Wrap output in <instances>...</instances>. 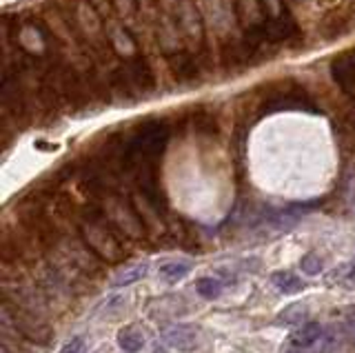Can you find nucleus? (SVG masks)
Wrapping results in <instances>:
<instances>
[{
    "instance_id": "0eeeda50",
    "label": "nucleus",
    "mask_w": 355,
    "mask_h": 353,
    "mask_svg": "<svg viewBox=\"0 0 355 353\" xmlns=\"http://www.w3.org/2000/svg\"><path fill=\"white\" fill-rule=\"evenodd\" d=\"M265 32V38L267 42H286L295 38L300 29H297V25L291 21V16L289 14H282V16H267V21L260 23Z\"/></svg>"
},
{
    "instance_id": "393cba45",
    "label": "nucleus",
    "mask_w": 355,
    "mask_h": 353,
    "mask_svg": "<svg viewBox=\"0 0 355 353\" xmlns=\"http://www.w3.org/2000/svg\"><path fill=\"white\" fill-rule=\"evenodd\" d=\"M111 5H114L123 16H129L136 9V0H111Z\"/></svg>"
},
{
    "instance_id": "7ed1b4c3",
    "label": "nucleus",
    "mask_w": 355,
    "mask_h": 353,
    "mask_svg": "<svg viewBox=\"0 0 355 353\" xmlns=\"http://www.w3.org/2000/svg\"><path fill=\"white\" fill-rule=\"evenodd\" d=\"M105 213L109 222L114 227H118L120 231H123L125 236L129 238H143L145 236V222L143 218H140V213L136 211V207H132V204H127L123 198L114 196V193H109V196L105 198Z\"/></svg>"
},
{
    "instance_id": "20e7f679",
    "label": "nucleus",
    "mask_w": 355,
    "mask_h": 353,
    "mask_svg": "<svg viewBox=\"0 0 355 353\" xmlns=\"http://www.w3.org/2000/svg\"><path fill=\"white\" fill-rule=\"evenodd\" d=\"M76 16H78V27L80 32L85 34V38L91 42V47H111L107 36H102V21H100V12L93 9L87 0H80L76 7Z\"/></svg>"
},
{
    "instance_id": "ddd939ff",
    "label": "nucleus",
    "mask_w": 355,
    "mask_h": 353,
    "mask_svg": "<svg viewBox=\"0 0 355 353\" xmlns=\"http://www.w3.org/2000/svg\"><path fill=\"white\" fill-rule=\"evenodd\" d=\"M322 324L320 322H302L297 324V329L291 333V342L293 347L300 349H311L315 345V340L322 336Z\"/></svg>"
},
{
    "instance_id": "c85d7f7f",
    "label": "nucleus",
    "mask_w": 355,
    "mask_h": 353,
    "mask_svg": "<svg viewBox=\"0 0 355 353\" xmlns=\"http://www.w3.org/2000/svg\"><path fill=\"white\" fill-rule=\"evenodd\" d=\"M351 120H353V125H355V114H353V116H351Z\"/></svg>"
},
{
    "instance_id": "5701e85b",
    "label": "nucleus",
    "mask_w": 355,
    "mask_h": 353,
    "mask_svg": "<svg viewBox=\"0 0 355 353\" xmlns=\"http://www.w3.org/2000/svg\"><path fill=\"white\" fill-rule=\"evenodd\" d=\"M262 9L267 12V16H282V0H258Z\"/></svg>"
},
{
    "instance_id": "b1692460",
    "label": "nucleus",
    "mask_w": 355,
    "mask_h": 353,
    "mask_svg": "<svg viewBox=\"0 0 355 353\" xmlns=\"http://www.w3.org/2000/svg\"><path fill=\"white\" fill-rule=\"evenodd\" d=\"M353 273H355V267L351 263H347V265H340L338 269H333L331 278L333 280H342V278H351Z\"/></svg>"
},
{
    "instance_id": "9d476101",
    "label": "nucleus",
    "mask_w": 355,
    "mask_h": 353,
    "mask_svg": "<svg viewBox=\"0 0 355 353\" xmlns=\"http://www.w3.org/2000/svg\"><path fill=\"white\" fill-rule=\"evenodd\" d=\"M169 64H171V73H173V78L175 80H180V82H191L198 78V62H195V58L189 53V51H175L169 56Z\"/></svg>"
},
{
    "instance_id": "aec40b11",
    "label": "nucleus",
    "mask_w": 355,
    "mask_h": 353,
    "mask_svg": "<svg viewBox=\"0 0 355 353\" xmlns=\"http://www.w3.org/2000/svg\"><path fill=\"white\" fill-rule=\"evenodd\" d=\"M147 276V265H134V267H127L123 273H120L116 278V284L118 287H129V284H134L138 280H143V278Z\"/></svg>"
},
{
    "instance_id": "2eb2a0df",
    "label": "nucleus",
    "mask_w": 355,
    "mask_h": 353,
    "mask_svg": "<svg viewBox=\"0 0 355 353\" xmlns=\"http://www.w3.org/2000/svg\"><path fill=\"white\" fill-rule=\"evenodd\" d=\"M271 282H273L276 289L282 291V293H297V291L304 289V282L300 280V278H295L289 271H276L273 276H271Z\"/></svg>"
},
{
    "instance_id": "1a4fd4ad",
    "label": "nucleus",
    "mask_w": 355,
    "mask_h": 353,
    "mask_svg": "<svg viewBox=\"0 0 355 353\" xmlns=\"http://www.w3.org/2000/svg\"><path fill=\"white\" fill-rule=\"evenodd\" d=\"M134 207L140 213V218H143L147 231H151V234H158V236L164 234V222H162L160 216H158V207L145 196L143 191L134 196Z\"/></svg>"
},
{
    "instance_id": "6ab92c4d",
    "label": "nucleus",
    "mask_w": 355,
    "mask_h": 353,
    "mask_svg": "<svg viewBox=\"0 0 355 353\" xmlns=\"http://www.w3.org/2000/svg\"><path fill=\"white\" fill-rule=\"evenodd\" d=\"M306 315H309V309H306L304 304H291L278 315V322L280 324H300L302 320H306Z\"/></svg>"
},
{
    "instance_id": "f8f14e48",
    "label": "nucleus",
    "mask_w": 355,
    "mask_h": 353,
    "mask_svg": "<svg viewBox=\"0 0 355 353\" xmlns=\"http://www.w3.org/2000/svg\"><path fill=\"white\" fill-rule=\"evenodd\" d=\"M164 342L173 349L180 351H189L195 347V331L191 327H184V324H175V327H169L164 331Z\"/></svg>"
},
{
    "instance_id": "f03ea898",
    "label": "nucleus",
    "mask_w": 355,
    "mask_h": 353,
    "mask_svg": "<svg viewBox=\"0 0 355 353\" xmlns=\"http://www.w3.org/2000/svg\"><path fill=\"white\" fill-rule=\"evenodd\" d=\"M3 324H14V329L18 333H23L25 338H29L38 345H47L51 338H53V331L47 327V324L40 320L38 313L34 311H27L23 306H9V302H3Z\"/></svg>"
},
{
    "instance_id": "6e6552de",
    "label": "nucleus",
    "mask_w": 355,
    "mask_h": 353,
    "mask_svg": "<svg viewBox=\"0 0 355 353\" xmlns=\"http://www.w3.org/2000/svg\"><path fill=\"white\" fill-rule=\"evenodd\" d=\"M127 73H129V78H132L138 94H149V91H154V87H156L154 69L143 56H134L132 62L127 64Z\"/></svg>"
},
{
    "instance_id": "4be33fe9",
    "label": "nucleus",
    "mask_w": 355,
    "mask_h": 353,
    "mask_svg": "<svg viewBox=\"0 0 355 353\" xmlns=\"http://www.w3.org/2000/svg\"><path fill=\"white\" fill-rule=\"evenodd\" d=\"M300 269L306 276H317V273L322 271V258L317 256V254H306L300 260Z\"/></svg>"
},
{
    "instance_id": "a211bd4d",
    "label": "nucleus",
    "mask_w": 355,
    "mask_h": 353,
    "mask_svg": "<svg viewBox=\"0 0 355 353\" xmlns=\"http://www.w3.org/2000/svg\"><path fill=\"white\" fill-rule=\"evenodd\" d=\"M191 271V265L189 263H180V260H173V263H164L160 267V273L164 280L175 282V280H182V278Z\"/></svg>"
},
{
    "instance_id": "f3484780",
    "label": "nucleus",
    "mask_w": 355,
    "mask_h": 353,
    "mask_svg": "<svg viewBox=\"0 0 355 353\" xmlns=\"http://www.w3.org/2000/svg\"><path fill=\"white\" fill-rule=\"evenodd\" d=\"M338 347H340V333L335 329H324L322 336L311 347V353H335Z\"/></svg>"
},
{
    "instance_id": "39448f33",
    "label": "nucleus",
    "mask_w": 355,
    "mask_h": 353,
    "mask_svg": "<svg viewBox=\"0 0 355 353\" xmlns=\"http://www.w3.org/2000/svg\"><path fill=\"white\" fill-rule=\"evenodd\" d=\"M175 23H178V27H180V34L184 36V40H189L193 47H200V45L204 42L202 18L198 14V9L193 7V3L182 0L180 7H178Z\"/></svg>"
},
{
    "instance_id": "a878e982",
    "label": "nucleus",
    "mask_w": 355,
    "mask_h": 353,
    "mask_svg": "<svg viewBox=\"0 0 355 353\" xmlns=\"http://www.w3.org/2000/svg\"><path fill=\"white\" fill-rule=\"evenodd\" d=\"M82 347H85V340H82V338L78 336V338H71V340L67 342V345L62 347L60 353H80Z\"/></svg>"
},
{
    "instance_id": "412c9836",
    "label": "nucleus",
    "mask_w": 355,
    "mask_h": 353,
    "mask_svg": "<svg viewBox=\"0 0 355 353\" xmlns=\"http://www.w3.org/2000/svg\"><path fill=\"white\" fill-rule=\"evenodd\" d=\"M195 289L202 295V298L207 300H216L220 291H222V284L216 280V278H200L198 282H195Z\"/></svg>"
},
{
    "instance_id": "cd10ccee",
    "label": "nucleus",
    "mask_w": 355,
    "mask_h": 353,
    "mask_svg": "<svg viewBox=\"0 0 355 353\" xmlns=\"http://www.w3.org/2000/svg\"><path fill=\"white\" fill-rule=\"evenodd\" d=\"M286 353H309V351H304V349H300V347H293V349H289Z\"/></svg>"
},
{
    "instance_id": "9b49d317",
    "label": "nucleus",
    "mask_w": 355,
    "mask_h": 353,
    "mask_svg": "<svg viewBox=\"0 0 355 353\" xmlns=\"http://www.w3.org/2000/svg\"><path fill=\"white\" fill-rule=\"evenodd\" d=\"M107 38H109V45L114 47L116 53H120V56H134L136 53V40L120 23L107 25Z\"/></svg>"
},
{
    "instance_id": "423d86ee",
    "label": "nucleus",
    "mask_w": 355,
    "mask_h": 353,
    "mask_svg": "<svg viewBox=\"0 0 355 353\" xmlns=\"http://www.w3.org/2000/svg\"><path fill=\"white\" fill-rule=\"evenodd\" d=\"M331 76L344 94L355 96V49L335 56L331 60Z\"/></svg>"
},
{
    "instance_id": "dca6fc26",
    "label": "nucleus",
    "mask_w": 355,
    "mask_h": 353,
    "mask_svg": "<svg viewBox=\"0 0 355 353\" xmlns=\"http://www.w3.org/2000/svg\"><path fill=\"white\" fill-rule=\"evenodd\" d=\"M118 345L127 353H138L145 347V338H143V333H138L136 329L129 327V329H123L118 333Z\"/></svg>"
},
{
    "instance_id": "f257e3e1",
    "label": "nucleus",
    "mask_w": 355,
    "mask_h": 353,
    "mask_svg": "<svg viewBox=\"0 0 355 353\" xmlns=\"http://www.w3.org/2000/svg\"><path fill=\"white\" fill-rule=\"evenodd\" d=\"M82 240L91 247V252L96 254L105 263H120L125 256L123 245L118 243V238L114 236V231L109 229L107 220L102 218V213H89L80 225Z\"/></svg>"
},
{
    "instance_id": "4468645a",
    "label": "nucleus",
    "mask_w": 355,
    "mask_h": 353,
    "mask_svg": "<svg viewBox=\"0 0 355 353\" xmlns=\"http://www.w3.org/2000/svg\"><path fill=\"white\" fill-rule=\"evenodd\" d=\"M347 21H349V16L344 14V9H340V12H335L331 14L326 21L322 23V36L326 40H335V38H340V36L347 32Z\"/></svg>"
},
{
    "instance_id": "bb28decb",
    "label": "nucleus",
    "mask_w": 355,
    "mask_h": 353,
    "mask_svg": "<svg viewBox=\"0 0 355 353\" xmlns=\"http://www.w3.org/2000/svg\"><path fill=\"white\" fill-rule=\"evenodd\" d=\"M344 333H347V338L355 345V315H351V318L347 320V324H344Z\"/></svg>"
}]
</instances>
